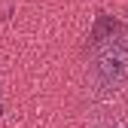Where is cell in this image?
<instances>
[{
	"label": "cell",
	"instance_id": "1",
	"mask_svg": "<svg viewBox=\"0 0 128 128\" xmlns=\"http://www.w3.org/2000/svg\"><path fill=\"white\" fill-rule=\"evenodd\" d=\"M94 76L107 88H116L119 82L128 79V37L101 46V52L94 55Z\"/></svg>",
	"mask_w": 128,
	"mask_h": 128
},
{
	"label": "cell",
	"instance_id": "2",
	"mask_svg": "<svg viewBox=\"0 0 128 128\" xmlns=\"http://www.w3.org/2000/svg\"><path fill=\"white\" fill-rule=\"evenodd\" d=\"M110 128H128V119H116V122L110 125Z\"/></svg>",
	"mask_w": 128,
	"mask_h": 128
}]
</instances>
